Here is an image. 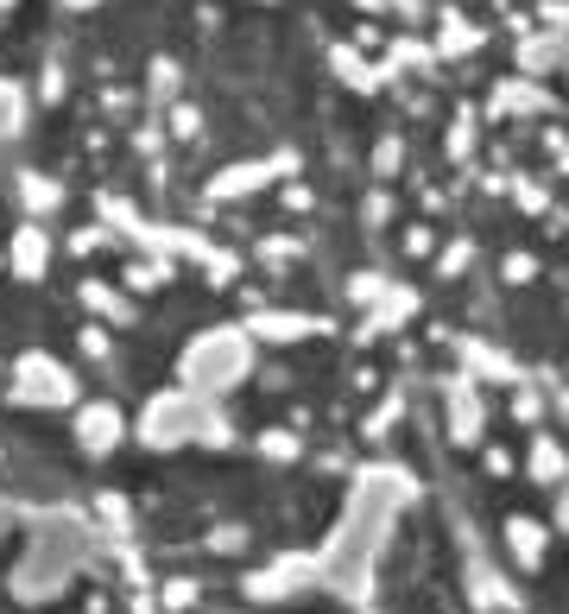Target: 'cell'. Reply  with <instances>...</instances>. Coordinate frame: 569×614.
<instances>
[{"instance_id": "obj_1", "label": "cell", "mask_w": 569, "mask_h": 614, "mask_svg": "<svg viewBox=\"0 0 569 614\" xmlns=\"http://www.w3.org/2000/svg\"><path fill=\"white\" fill-rule=\"evenodd\" d=\"M367 90L272 0H0V178L266 241L330 210Z\"/></svg>"}, {"instance_id": "obj_2", "label": "cell", "mask_w": 569, "mask_h": 614, "mask_svg": "<svg viewBox=\"0 0 569 614\" xmlns=\"http://www.w3.org/2000/svg\"><path fill=\"white\" fill-rule=\"evenodd\" d=\"M272 7H285L360 90H387L437 63L569 32V0H272Z\"/></svg>"}]
</instances>
